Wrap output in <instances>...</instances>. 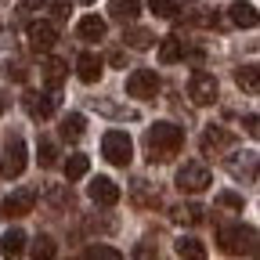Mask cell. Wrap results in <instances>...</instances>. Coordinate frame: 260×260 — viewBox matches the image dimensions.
<instances>
[{
  "mask_svg": "<svg viewBox=\"0 0 260 260\" xmlns=\"http://www.w3.org/2000/svg\"><path fill=\"white\" fill-rule=\"evenodd\" d=\"M235 80H239V87H246L249 94H256V87H260V76H256V65H242V69L235 73Z\"/></svg>",
  "mask_w": 260,
  "mask_h": 260,
  "instance_id": "24",
  "label": "cell"
},
{
  "mask_svg": "<svg viewBox=\"0 0 260 260\" xmlns=\"http://www.w3.org/2000/svg\"><path fill=\"white\" fill-rule=\"evenodd\" d=\"M83 126H87V119H83L80 112H69V116L61 119L58 130H61V138H65V141H76V138H83Z\"/></svg>",
  "mask_w": 260,
  "mask_h": 260,
  "instance_id": "18",
  "label": "cell"
},
{
  "mask_svg": "<svg viewBox=\"0 0 260 260\" xmlns=\"http://www.w3.org/2000/svg\"><path fill=\"white\" fill-rule=\"evenodd\" d=\"M25 162H29V152H25V145L15 138V141H8L4 145V155H0V177H22V170H25Z\"/></svg>",
  "mask_w": 260,
  "mask_h": 260,
  "instance_id": "5",
  "label": "cell"
},
{
  "mask_svg": "<svg viewBox=\"0 0 260 260\" xmlns=\"http://www.w3.org/2000/svg\"><path fill=\"white\" fill-rule=\"evenodd\" d=\"M181 58H184V47H181L177 37L159 40V61H162V65H174V61H181Z\"/></svg>",
  "mask_w": 260,
  "mask_h": 260,
  "instance_id": "16",
  "label": "cell"
},
{
  "mask_svg": "<svg viewBox=\"0 0 260 260\" xmlns=\"http://www.w3.org/2000/svg\"><path fill=\"white\" fill-rule=\"evenodd\" d=\"M246 134H249V138H256V134H260V126H256V116H253V112L246 116Z\"/></svg>",
  "mask_w": 260,
  "mask_h": 260,
  "instance_id": "32",
  "label": "cell"
},
{
  "mask_svg": "<svg viewBox=\"0 0 260 260\" xmlns=\"http://www.w3.org/2000/svg\"><path fill=\"white\" fill-rule=\"evenodd\" d=\"M126 94L138 98V102H152V98L159 94V76L152 69H134L126 76Z\"/></svg>",
  "mask_w": 260,
  "mask_h": 260,
  "instance_id": "4",
  "label": "cell"
},
{
  "mask_svg": "<svg viewBox=\"0 0 260 260\" xmlns=\"http://www.w3.org/2000/svg\"><path fill=\"white\" fill-rule=\"evenodd\" d=\"M87 256H90V260H119L123 253H119V249H112V246H90V249H87Z\"/></svg>",
  "mask_w": 260,
  "mask_h": 260,
  "instance_id": "27",
  "label": "cell"
},
{
  "mask_svg": "<svg viewBox=\"0 0 260 260\" xmlns=\"http://www.w3.org/2000/svg\"><path fill=\"white\" fill-rule=\"evenodd\" d=\"M148 8L155 11V18H174L181 8H177V0H148Z\"/></svg>",
  "mask_w": 260,
  "mask_h": 260,
  "instance_id": "26",
  "label": "cell"
},
{
  "mask_svg": "<svg viewBox=\"0 0 260 260\" xmlns=\"http://www.w3.org/2000/svg\"><path fill=\"white\" fill-rule=\"evenodd\" d=\"M32 253H37V256H54V253H58V246H54V239H51V235H40V239H37V246H32Z\"/></svg>",
  "mask_w": 260,
  "mask_h": 260,
  "instance_id": "28",
  "label": "cell"
},
{
  "mask_svg": "<svg viewBox=\"0 0 260 260\" xmlns=\"http://www.w3.org/2000/svg\"><path fill=\"white\" fill-rule=\"evenodd\" d=\"M4 76H8V80H25V69H22L18 61H15V65L8 61V69H4Z\"/></svg>",
  "mask_w": 260,
  "mask_h": 260,
  "instance_id": "31",
  "label": "cell"
},
{
  "mask_svg": "<svg viewBox=\"0 0 260 260\" xmlns=\"http://www.w3.org/2000/svg\"><path fill=\"white\" fill-rule=\"evenodd\" d=\"M228 11H232V22L239 29H253L256 25V4H249V0H235Z\"/></svg>",
  "mask_w": 260,
  "mask_h": 260,
  "instance_id": "13",
  "label": "cell"
},
{
  "mask_svg": "<svg viewBox=\"0 0 260 260\" xmlns=\"http://www.w3.org/2000/svg\"><path fill=\"white\" fill-rule=\"evenodd\" d=\"M22 105H25V112H29L32 119H51L58 98H54V94H37V90H29V94L22 98Z\"/></svg>",
  "mask_w": 260,
  "mask_h": 260,
  "instance_id": "10",
  "label": "cell"
},
{
  "mask_svg": "<svg viewBox=\"0 0 260 260\" xmlns=\"http://www.w3.org/2000/svg\"><path fill=\"white\" fill-rule=\"evenodd\" d=\"M210 181H213V177H210V170L203 167V162H184V167L177 170V188H181V191H191V195H195V191H206Z\"/></svg>",
  "mask_w": 260,
  "mask_h": 260,
  "instance_id": "7",
  "label": "cell"
},
{
  "mask_svg": "<svg viewBox=\"0 0 260 260\" xmlns=\"http://www.w3.org/2000/svg\"><path fill=\"white\" fill-rule=\"evenodd\" d=\"M25 40H29L32 51H51V44L58 40V25L47 22V18H40V22H32V25L25 29Z\"/></svg>",
  "mask_w": 260,
  "mask_h": 260,
  "instance_id": "8",
  "label": "cell"
},
{
  "mask_svg": "<svg viewBox=\"0 0 260 260\" xmlns=\"http://www.w3.org/2000/svg\"><path fill=\"white\" fill-rule=\"evenodd\" d=\"M32 206H37V191H32V188H22V191H15V195H8L0 210H4V217H29Z\"/></svg>",
  "mask_w": 260,
  "mask_h": 260,
  "instance_id": "9",
  "label": "cell"
},
{
  "mask_svg": "<svg viewBox=\"0 0 260 260\" xmlns=\"http://www.w3.org/2000/svg\"><path fill=\"white\" fill-rule=\"evenodd\" d=\"M102 73H105V61L98 58V54L83 51V54L76 58V76H80L83 83H98V80H102Z\"/></svg>",
  "mask_w": 260,
  "mask_h": 260,
  "instance_id": "12",
  "label": "cell"
},
{
  "mask_svg": "<svg viewBox=\"0 0 260 260\" xmlns=\"http://www.w3.org/2000/svg\"><path fill=\"white\" fill-rule=\"evenodd\" d=\"M224 145H232V134H228V130L213 126V130H206V134H203V152H220Z\"/></svg>",
  "mask_w": 260,
  "mask_h": 260,
  "instance_id": "19",
  "label": "cell"
},
{
  "mask_svg": "<svg viewBox=\"0 0 260 260\" xmlns=\"http://www.w3.org/2000/svg\"><path fill=\"white\" fill-rule=\"evenodd\" d=\"M80 4H94V0H80Z\"/></svg>",
  "mask_w": 260,
  "mask_h": 260,
  "instance_id": "35",
  "label": "cell"
},
{
  "mask_svg": "<svg viewBox=\"0 0 260 260\" xmlns=\"http://www.w3.org/2000/svg\"><path fill=\"white\" fill-rule=\"evenodd\" d=\"M0 112H4V98H0Z\"/></svg>",
  "mask_w": 260,
  "mask_h": 260,
  "instance_id": "34",
  "label": "cell"
},
{
  "mask_svg": "<svg viewBox=\"0 0 260 260\" xmlns=\"http://www.w3.org/2000/svg\"><path fill=\"white\" fill-rule=\"evenodd\" d=\"M102 155L112 162V167H130V159H134V141H130L126 130H109L102 138Z\"/></svg>",
  "mask_w": 260,
  "mask_h": 260,
  "instance_id": "2",
  "label": "cell"
},
{
  "mask_svg": "<svg viewBox=\"0 0 260 260\" xmlns=\"http://www.w3.org/2000/svg\"><path fill=\"white\" fill-rule=\"evenodd\" d=\"M47 0H22V8H29V11H37V8H44Z\"/></svg>",
  "mask_w": 260,
  "mask_h": 260,
  "instance_id": "33",
  "label": "cell"
},
{
  "mask_svg": "<svg viewBox=\"0 0 260 260\" xmlns=\"http://www.w3.org/2000/svg\"><path fill=\"white\" fill-rule=\"evenodd\" d=\"M152 40H155V37H152L148 29H126V32H123V44H126V47H134V51H148Z\"/></svg>",
  "mask_w": 260,
  "mask_h": 260,
  "instance_id": "20",
  "label": "cell"
},
{
  "mask_svg": "<svg viewBox=\"0 0 260 260\" xmlns=\"http://www.w3.org/2000/svg\"><path fill=\"white\" fill-rule=\"evenodd\" d=\"M177 256H191V260H203L206 256V246L199 242V239H177Z\"/></svg>",
  "mask_w": 260,
  "mask_h": 260,
  "instance_id": "21",
  "label": "cell"
},
{
  "mask_svg": "<svg viewBox=\"0 0 260 260\" xmlns=\"http://www.w3.org/2000/svg\"><path fill=\"white\" fill-rule=\"evenodd\" d=\"M105 18H98V15H87V18H80V40H87V44H94V40H102L105 37Z\"/></svg>",
  "mask_w": 260,
  "mask_h": 260,
  "instance_id": "14",
  "label": "cell"
},
{
  "mask_svg": "<svg viewBox=\"0 0 260 260\" xmlns=\"http://www.w3.org/2000/svg\"><path fill=\"white\" fill-rule=\"evenodd\" d=\"M58 162V148L51 141H40V167H54Z\"/></svg>",
  "mask_w": 260,
  "mask_h": 260,
  "instance_id": "29",
  "label": "cell"
},
{
  "mask_svg": "<svg viewBox=\"0 0 260 260\" xmlns=\"http://www.w3.org/2000/svg\"><path fill=\"white\" fill-rule=\"evenodd\" d=\"M217 203L228 206V210H239V213H242V195H235V191H220V195H217Z\"/></svg>",
  "mask_w": 260,
  "mask_h": 260,
  "instance_id": "30",
  "label": "cell"
},
{
  "mask_svg": "<svg viewBox=\"0 0 260 260\" xmlns=\"http://www.w3.org/2000/svg\"><path fill=\"white\" fill-rule=\"evenodd\" d=\"M22 249H25V232H22V228H11V232L0 239V253H4V256H18Z\"/></svg>",
  "mask_w": 260,
  "mask_h": 260,
  "instance_id": "17",
  "label": "cell"
},
{
  "mask_svg": "<svg viewBox=\"0 0 260 260\" xmlns=\"http://www.w3.org/2000/svg\"><path fill=\"white\" fill-rule=\"evenodd\" d=\"M87 170H90V159L87 155H69V159H65V177H69V181H80Z\"/></svg>",
  "mask_w": 260,
  "mask_h": 260,
  "instance_id": "22",
  "label": "cell"
},
{
  "mask_svg": "<svg viewBox=\"0 0 260 260\" xmlns=\"http://www.w3.org/2000/svg\"><path fill=\"white\" fill-rule=\"evenodd\" d=\"M217 239H220L224 253H246V256L256 253V232L253 228H220Z\"/></svg>",
  "mask_w": 260,
  "mask_h": 260,
  "instance_id": "3",
  "label": "cell"
},
{
  "mask_svg": "<svg viewBox=\"0 0 260 260\" xmlns=\"http://www.w3.org/2000/svg\"><path fill=\"white\" fill-rule=\"evenodd\" d=\"M217 80L210 76V73H203V69H195L191 73V80H188V98L195 105H213L217 102Z\"/></svg>",
  "mask_w": 260,
  "mask_h": 260,
  "instance_id": "6",
  "label": "cell"
},
{
  "mask_svg": "<svg viewBox=\"0 0 260 260\" xmlns=\"http://www.w3.org/2000/svg\"><path fill=\"white\" fill-rule=\"evenodd\" d=\"M145 145H148V159L152 162H167L181 152L184 145V130L174 126V123H152L148 134H145Z\"/></svg>",
  "mask_w": 260,
  "mask_h": 260,
  "instance_id": "1",
  "label": "cell"
},
{
  "mask_svg": "<svg viewBox=\"0 0 260 260\" xmlns=\"http://www.w3.org/2000/svg\"><path fill=\"white\" fill-rule=\"evenodd\" d=\"M174 220L177 224H199L203 220V206H177L174 210Z\"/></svg>",
  "mask_w": 260,
  "mask_h": 260,
  "instance_id": "25",
  "label": "cell"
},
{
  "mask_svg": "<svg viewBox=\"0 0 260 260\" xmlns=\"http://www.w3.org/2000/svg\"><path fill=\"white\" fill-rule=\"evenodd\" d=\"M87 195H90L98 206H116L119 203V184L112 177H94L90 188H87Z\"/></svg>",
  "mask_w": 260,
  "mask_h": 260,
  "instance_id": "11",
  "label": "cell"
},
{
  "mask_svg": "<svg viewBox=\"0 0 260 260\" xmlns=\"http://www.w3.org/2000/svg\"><path fill=\"white\" fill-rule=\"evenodd\" d=\"M44 80H47V87H58V83L65 80V61H61V58H51V61L44 65Z\"/></svg>",
  "mask_w": 260,
  "mask_h": 260,
  "instance_id": "23",
  "label": "cell"
},
{
  "mask_svg": "<svg viewBox=\"0 0 260 260\" xmlns=\"http://www.w3.org/2000/svg\"><path fill=\"white\" fill-rule=\"evenodd\" d=\"M138 11H141V0H112V4H109V15L116 22H134Z\"/></svg>",
  "mask_w": 260,
  "mask_h": 260,
  "instance_id": "15",
  "label": "cell"
}]
</instances>
